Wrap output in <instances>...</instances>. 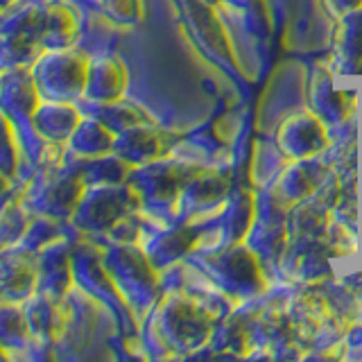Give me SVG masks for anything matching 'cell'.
<instances>
[{
  "label": "cell",
  "instance_id": "1",
  "mask_svg": "<svg viewBox=\"0 0 362 362\" xmlns=\"http://www.w3.org/2000/svg\"><path fill=\"white\" fill-rule=\"evenodd\" d=\"M88 62L66 48L43 50L30 66L41 100L71 102L86 88Z\"/></svg>",
  "mask_w": 362,
  "mask_h": 362
},
{
  "label": "cell",
  "instance_id": "2",
  "mask_svg": "<svg viewBox=\"0 0 362 362\" xmlns=\"http://www.w3.org/2000/svg\"><path fill=\"white\" fill-rule=\"evenodd\" d=\"M84 197L82 179L77 175H39L23 195L25 206L37 215L48 218H68L73 215Z\"/></svg>",
  "mask_w": 362,
  "mask_h": 362
},
{
  "label": "cell",
  "instance_id": "3",
  "mask_svg": "<svg viewBox=\"0 0 362 362\" xmlns=\"http://www.w3.org/2000/svg\"><path fill=\"white\" fill-rule=\"evenodd\" d=\"M37 290V254L18 245L0 249V301L23 303Z\"/></svg>",
  "mask_w": 362,
  "mask_h": 362
},
{
  "label": "cell",
  "instance_id": "4",
  "mask_svg": "<svg viewBox=\"0 0 362 362\" xmlns=\"http://www.w3.org/2000/svg\"><path fill=\"white\" fill-rule=\"evenodd\" d=\"M62 297H52L48 292H32L23 301V310L28 317L32 339L43 344H52L66 328V313L62 308Z\"/></svg>",
  "mask_w": 362,
  "mask_h": 362
},
{
  "label": "cell",
  "instance_id": "5",
  "mask_svg": "<svg viewBox=\"0 0 362 362\" xmlns=\"http://www.w3.org/2000/svg\"><path fill=\"white\" fill-rule=\"evenodd\" d=\"M73 281V258L59 240L37 252V290L62 297ZM34 290V292H37Z\"/></svg>",
  "mask_w": 362,
  "mask_h": 362
},
{
  "label": "cell",
  "instance_id": "6",
  "mask_svg": "<svg viewBox=\"0 0 362 362\" xmlns=\"http://www.w3.org/2000/svg\"><path fill=\"white\" fill-rule=\"evenodd\" d=\"M32 124L45 143H68L79 124V116L68 102L41 100L32 116Z\"/></svg>",
  "mask_w": 362,
  "mask_h": 362
},
{
  "label": "cell",
  "instance_id": "7",
  "mask_svg": "<svg viewBox=\"0 0 362 362\" xmlns=\"http://www.w3.org/2000/svg\"><path fill=\"white\" fill-rule=\"evenodd\" d=\"M0 344L9 349H28L32 344V333L23 303L0 301Z\"/></svg>",
  "mask_w": 362,
  "mask_h": 362
},
{
  "label": "cell",
  "instance_id": "8",
  "mask_svg": "<svg viewBox=\"0 0 362 362\" xmlns=\"http://www.w3.org/2000/svg\"><path fill=\"white\" fill-rule=\"evenodd\" d=\"M120 71L111 59L88 62L86 71V93L95 100H113L120 93Z\"/></svg>",
  "mask_w": 362,
  "mask_h": 362
},
{
  "label": "cell",
  "instance_id": "9",
  "mask_svg": "<svg viewBox=\"0 0 362 362\" xmlns=\"http://www.w3.org/2000/svg\"><path fill=\"white\" fill-rule=\"evenodd\" d=\"M68 147L79 156H98L111 150V136L102 124L86 120L77 124V129L68 139Z\"/></svg>",
  "mask_w": 362,
  "mask_h": 362
},
{
  "label": "cell",
  "instance_id": "10",
  "mask_svg": "<svg viewBox=\"0 0 362 362\" xmlns=\"http://www.w3.org/2000/svg\"><path fill=\"white\" fill-rule=\"evenodd\" d=\"M73 30H75L73 16L68 14L64 7H57V5L45 7V28H43V37H41L43 50L66 48L73 39L71 37Z\"/></svg>",
  "mask_w": 362,
  "mask_h": 362
},
{
  "label": "cell",
  "instance_id": "11",
  "mask_svg": "<svg viewBox=\"0 0 362 362\" xmlns=\"http://www.w3.org/2000/svg\"><path fill=\"white\" fill-rule=\"evenodd\" d=\"M21 143L18 134L11 120L0 111V173L16 179L18 175V158H21Z\"/></svg>",
  "mask_w": 362,
  "mask_h": 362
},
{
  "label": "cell",
  "instance_id": "12",
  "mask_svg": "<svg viewBox=\"0 0 362 362\" xmlns=\"http://www.w3.org/2000/svg\"><path fill=\"white\" fill-rule=\"evenodd\" d=\"M54 240H57V224H54V218L34 213V218H32V222L28 226V231L23 233V238H21L16 245L21 249H25V252L37 254V252H41L43 247H48Z\"/></svg>",
  "mask_w": 362,
  "mask_h": 362
},
{
  "label": "cell",
  "instance_id": "13",
  "mask_svg": "<svg viewBox=\"0 0 362 362\" xmlns=\"http://www.w3.org/2000/svg\"><path fill=\"white\" fill-rule=\"evenodd\" d=\"M11 177H7L5 173H0V209L5 206V202L11 197Z\"/></svg>",
  "mask_w": 362,
  "mask_h": 362
},
{
  "label": "cell",
  "instance_id": "14",
  "mask_svg": "<svg viewBox=\"0 0 362 362\" xmlns=\"http://www.w3.org/2000/svg\"><path fill=\"white\" fill-rule=\"evenodd\" d=\"M11 3H16V0H0V11H3V9H7Z\"/></svg>",
  "mask_w": 362,
  "mask_h": 362
},
{
  "label": "cell",
  "instance_id": "15",
  "mask_svg": "<svg viewBox=\"0 0 362 362\" xmlns=\"http://www.w3.org/2000/svg\"><path fill=\"white\" fill-rule=\"evenodd\" d=\"M5 358H7V349L0 344V360H5Z\"/></svg>",
  "mask_w": 362,
  "mask_h": 362
}]
</instances>
